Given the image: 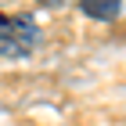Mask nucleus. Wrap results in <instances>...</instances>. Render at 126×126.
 <instances>
[{
  "label": "nucleus",
  "instance_id": "obj_1",
  "mask_svg": "<svg viewBox=\"0 0 126 126\" xmlns=\"http://www.w3.org/2000/svg\"><path fill=\"white\" fill-rule=\"evenodd\" d=\"M40 47V25L29 15L0 18V58H29Z\"/></svg>",
  "mask_w": 126,
  "mask_h": 126
},
{
  "label": "nucleus",
  "instance_id": "obj_2",
  "mask_svg": "<svg viewBox=\"0 0 126 126\" xmlns=\"http://www.w3.org/2000/svg\"><path fill=\"white\" fill-rule=\"evenodd\" d=\"M79 4H83V15L97 22H112L123 7V0H79Z\"/></svg>",
  "mask_w": 126,
  "mask_h": 126
},
{
  "label": "nucleus",
  "instance_id": "obj_3",
  "mask_svg": "<svg viewBox=\"0 0 126 126\" xmlns=\"http://www.w3.org/2000/svg\"><path fill=\"white\" fill-rule=\"evenodd\" d=\"M40 4H43V7H65L68 0H40Z\"/></svg>",
  "mask_w": 126,
  "mask_h": 126
}]
</instances>
